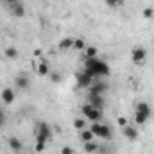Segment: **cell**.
<instances>
[{"label":"cell","instance_id":"1","mask_svg":"<svg viewBox=\"0 0 154 154\" xmlns=\"http://www.w3.org/2000/svg\"><path fill=\"white\" fill-rule=\"evenodd\" d=\"M84 72L88 75H91L93 79L97 77H108L109 75V65L99 57H86V63H84Z\"/></svg>","mask_w":154,"mask_h":154},{"label":"cell","instance_id":"2","mask_svg":"<svg viewBox=\"0 0 154 154\" xmlns=\"http://www.w3.org/2000/svg\"><path fill=\"white\" fill-rule=\"evenodd\" d=\"M90 131L93 133V136H99V138H104V140H111L113 138V131L109 125H104L100 122H91V127Z\"/></svg>","mask_w":154,"mask_h":154},{"label":"cell","instance_id":"13","mask_svg":"<svg viewBox=\"0 0 154 154\" xmlns=\"http://www.w3.org/2000/svg\"><path fill=\"white\" fill-rule=\"evenodd\" d=\"M7 143H9V147H11L14 152H20V151L23 149V143H22V140H20V138H16V136H11Z\"/></svg>","mask_w":154,"mask_h":154},{"label":"cell","instance_id":"28","mask_svg":"<svg viewBox=\"0 0 154 154\" xmlns=\"http://www.w3.org/2000/svg\"><path fill=\"white\" fill-rule=\"evenodd\" d=\"M152 9H143V18H152Z\"/></svg>","mask_w":154,"mask_h":154},{"label":"cell","instance_id":"4","mask_svg":"<svg viewBox=\"0 0 154 154\" xmlns=\"http://www.w3.org/2000/svg\"><path fill=\"white\" fill-rule=\"evenodd\" d=\"M82 115L90 122H99V120H102V109H97L91 104H84L82 106Z\"/></svg>","mask_w":154,"mask_h":154},{"label":"cell","instance_id":"27","mask_svg":"<svg viewBox=\"0 0 154 154\" xmlns=\"http://www.w3.org/2000/svg\"><path fill=\"white\" fill-rule=\"evenodd\" d=\"M5 122H7V116H5V113H4V109L0 108V127L5 125Z\"/></svg>","mask_w":154,"mask_h":154},{"label":"cell","instance_id":"5","mask_svg":"<svg viewBox=\"0 0 154 154\" xmlns=\"http://www.w3.org/2000/svg\"><path fill=\"white\" fill-rule=\"evenodd\" d=\"M145 57H147V50H145L143 47H134V48L131 50V59H133V63L142 65V63L145 61Z\"/></svg>","mask_w":154,"mask_h":154},{"label":"cell","instance_id":"22","mask_svg":"<svg viewBox=\"0 0 154 154\" xmlns=\"http://www.w3.org/2000/svg\"><path fill=\"white\" fill-rule=\"evenodd\" d=\"M72 48H75V50H84V48H86V43H84V39H82V38L74 39V47H72Z\"/></svg>","mask_w":154,"mask_h":154},{"label":"cell","instance_id":"16","mask_svg":"<svg viewBox=\"0 0 154 154\" xmlns=\"http://www.w3.org/2000/svg\"><path fill=\"white\" fill-rule=\"evenodd\" d=\"M136 111H140V113H145V115H152V111H151V106L147 104V102H138L136 104Z\"/></svg>","mask_w":154,"mask_h":154},{"label":"cell","instance_id":"24","mask_svg":"<svg viewBox=\"0 0 154 154\" xmlns=\"http://www.w3.org/2000/svg\"><path fill=\"white\" fill-rule=\"evenodd\" d=\"M84 122H86V120H82V118H75V120H74V127L82 131V129H84Z\"/></svg>","mask_w":154,"mask_h":154},{"label":"cell","instance_id":"7","mask_svg":"<svg viewBox=\"0 0 154 154\" xmlns=\"http://www.w3.org/2000/svg\"><path fill=\"white\" fill-rule=\"evenodd\" d=\"M88 90H90L91 95H102L104 91H108V84L102 82V81H95V79H93V84H91Z\"/></svg>","mask_w":154,"mask_h":154},{"label":"cell","instance_id":"9","mask_svg":"<svg viewBox=\"0 0 154 154\" xmlns=\"http://www.w3.org/2000/svg\"><path fill=\"white\" fill-rule=\"evenodd\" d=\"M29 84H31V81H29L27 74H18V75H16V79H14V86H16L20 91L27 90V88H29Z\"/></svg>","mask_w":154,"mask_h":154},{"label":"cell","instance_id":"26","mask_svg":"<svg viewBox=\"0 0 154 154\" xmlns=\"http://www.w3.org/2000/svg\"><path fill=\"white\" fill-rule=\"evenodd\" d=\"M45 145H47L45 142H36V147H34L36 152H43V151H45Z\"/></svg>","mask_w":154,"mask_h":154},{"label":"cell","instance_id":"6","mask_svg":"<svg viewBox=\"0 0 154 154\" xmlns=\"http://www.w3.org/2000/svg\"><path fill=\"white\" fill-rule=\"evenodd\" d=\"M75 79H77V86H79V88H90V86L93 84V77L88 75L86 72L75 74Z\"/></svg>","mask_w":154,"mask_h":154},{"label":"cell","instance_id":"19","mask_svg":"<svg viewBox=\"0 0 154 154\" xmlns=\"http://www.w3.org/2000/svg\"><path fill=\"white\" fill-rule=\"evenodd\" d=\"M97 149H99V145L95 142H84V152L91 154V152H95Z\"/></svg>","mask_w":154,"mask_h":154},{"label":"cell","instance_id":"17","mask_svg":"<svg viewBox=\"0 0 154 154\" xmlns=\"http://www.w3.org/2000/svg\"><path fill=\"white\" fill-rule=\"evenodd\" d=\"M72 47H74V39L72 38H65V39L59 41V48L61 50H70Z\"/></svg>","mask_w":154,"mask_h":154},{"label":"cell","instance_id":"30","mask_svg":"<svg viewBox=\"0 0 154 154\" xmlns=\"http://www.w3.org/2000/svg\"><path fill=\"white\" fill-rule=\"evenodd\" d=\"M61 154H74V149L66 145V147H63V151H61Z\"/></svg>","mask_w":154,"mask_h":154},{"label":"cell","instance_id":"14","mask_svg":"<svg viewBox=\"0 0 154 154\" xmlns=\"http://www.w3.org/2000/svg\"><path fill=\"white\" fill-rule=\"evenodd\" d=\"M36 74L41 77H45V75H48L50 74V68H48V63H45V61H41L38 65V68H36Z\"/></svg>","mask_w":154,"mask_h":154},{"label":"cell","instance_id":"29","mask_svg":"<svg viewBox=\"0 0 154 154\" xmlns=\"http://www.w3.org/2000/svg\"><path fill=\"white\" fill-rule=\"evenodd\" d=\"M116 122H118V125H122V127H125V125H127V118H124V116H120Z\"/></svg>","mask_w":154,"mask_h":154},{"label":"cell","instance_id":"15","mask_svg":"<svg viewBox=\"0 0 154 154\" xmlns=\"http://www.w3.org/2000/svg\"><path fill=\"white\" fill-rule=\"evenodd\" d=\"M149 118H151L149 115L136 111V113H134V124H136V125H143V124H147V120H149Z\"/></svg>","mask_w":154,"mask_h":154},{"label":"cell","instance_id":"25","mask_svg":"<svg viewBox=\"0 0 154 154\" xmlns=\"http://www.w3.org/2000/svg\"><path fill=\"white\" fill-rule=\"evenodd\" d=\"M48 77H50V81H52V82H59V79H61V75H59L57 72H50Z\"/></svg>","mask_w":154,"mask_h":154},{"label":"cell","instance_id":"21","mask_svg":"<svg viewBox=\"0 0 154 154\" xmlns=\"http://www.w3.org/2000/svg\"><path fill=\"white\" fill-rule=\"evenodd\" d=\"M5 57H9V59H16V57H18V50H16L14 47H7V48H5Z\"/></svg>","mask_w":154,"mask_h":154},{"label":"cell","instance_id":"20","mask_svg":"<svg viewBox=\"0 0 154 154\" xmlns=\"http://www.w3.org/2000/svg\"><path fill=\"white\" fill-rule=\"evenodd\" d=\"M106 2V5L108 7H111V9H118V7H122L124 5V2L125 0H104Z\"/></svg>","mask_w":154,"mask_h":154},{"label":"cell","instance_id":"11","mask_svg":"<svg viewBox=\"0 0 154 154\" xmlns=\"http://www.w3.org/2000/svg\"><path fill=\"white\" fill-rule=\"evenodd\" d=\"M2 102H4L5 106L14 102V91H13L11 88H5V90H2Z\"/></svg>","mask_w":154,"mask_h":154},{"label":"cell","instance_id":"10","mask_svg":"<svg viewBox=\"0 0 154 154\" xmlns=\"http://www.w3.org/2000/svg\"><path fill=\"white\" fill-rule=\"evenodd\" d=\"M9 7H11V14H13V16H16V18L25 16V7H23V4L14 2V4H13V5H9Z\"/></svg>","mask_w":154,"mask_h":154},{"label":"cell","instance_id":"31","mask_svg":"<svg viewBox=\"0 0 154 154\" xmlns=\"http://www.w3.org/2000/svg\"><path fill=\"white\" fill-rule=\"evenodd\" d=\"M14 2H18V0H4V4H9V5H13Z\"/></svg>","mask_w":154,"mask_h":154},{"label":"cell","instance_id":"12","mask_svg":"<svg viewBox=\"0 0 154 154\" xmlns=\"http://www.w3.org/2000/svg\"><path fill=\"white\" fill-rule=\"evenodd\" d=\"M124 136H125L127 140H136V138H138V129H136L134 125H125V127H124Z\"/></svg>","mask_w":154,"mask_h":154},{"label":"cell","instance_id":"18","mask_svg":"<svg viewBox=\"0 0 154 154\" xmlns=\"http://www.w3.org/2000/svg\"><path fill=\"white\" fill-rule=\"evenodd\" d=\"M81 140L82 142H93V133L90 129H82L81 131Z\"/></svg>","mask_w":154,"mask_h":154},{"label":"cell","instance_id":"3","mask_svg":"<svg viewBox=\"0 0 154 154\" xmlns=\"http://www.w3.org/2000/svg\"><path fill=\"white\" fill-rule=\"evenodd\" d=\"M34 134H36V142H48L50 140V134H52V129H50V125L48 124H45V122H38V125H36V129H34Z\"/></svg>","mask_w":154,"mask_h":154},{"label":"cell","instance_id":"23","mask_svg":"<svg viewBox=\"0 0 154 154\" xmlns=\"http://www.w3.org/2000/svg\"><path fill=\"white\" fill-rule=\"evenodd\" d=\"M86 57H97V48L95 47H86Z\"/></svg>","mask_w":154,"mask_h":154},{"label":"cell","instance_id":"8","mask_svg":"<svg viewBox=\"0 0 154 154\" xmlns=\"http://www.w3.org/2000/svg\"><path fill=\"white\" fill-rule=\"evenodd\" d=\"M88 104H91V106L97 108V109H104L106 100H104L102 95H91V93H88Z\"/></svg>","mask_w":154,"mask_h":154}]
</instances>
